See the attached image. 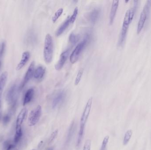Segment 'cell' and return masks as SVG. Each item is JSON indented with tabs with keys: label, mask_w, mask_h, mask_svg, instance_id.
Here are the masks:
<instances>
[{
	"label": "cell",
	"mask_w": 151,
	"mask_h": 150,
	"mask_svg": "<svg viewBox=\"0 0 151 150\" xmlns=\"http://www.w3.org/2000/svg\"><path fill=\"white\" fill-rule=\"evenodd\" d=\"M54 53V42L52 36L47 33L45 37L44 41L43 56L45 62L47 64L52 62Z\"/></svg>",
	"instance_id": "2"
},
{
	"label": "cell",
	"mask_w": 151,
	"mask_h": 150,
	"mask_svg": "<svg viewBox=\"0 0 151 150\" xmlns=\"http://www.w3.org/2000/svg\"><path fill=\"white\" fill-rule=\"evenodd\" d=\"M128 28L129 26L122 25V28L121 31L119 38V42H118V45L119 46L122 45L125 41Z\"/></svg>",
	"instance_id": "15"
},
{
	"label": "cell",
	"mask_w": 151,
	"mask_h": 150,
	"mask_svg": "<svg viewBox=\"0 0 151 150\" xmlns=\"http://www.w3.org/2000/svg\"><path fill=\"white\" fill-rule=\"evenodd\" d=\"M129 9V19H130V22H132V20L134 18V16L135 11L134 10V8H131V9Z\"/></svg>",
	"instance_id": "33"
},
{
	"label": "cell",
	"mask_w": 151,
	"mask_h": 150,
	"mask_svg": "<svg viewBox=\"0 0 151 150\" xmlns=\"http://www.w3.org/2000/svg\"><path fill=\"white\" fill-rule=\"evenodd\" d=\"M69 41L73 45H75L79 40V36L73 33H72L69 36Z\"/></svg>",
	"instance_id": "24"
},
{
	"label": "cell",
	"mask_w": 151,
	"mask_h": 150,
	"mask_svg": "<svg viewBox=\"0 0 151 150\" xmlns=\"http://www.w3.org/2000/svg\"><path fill=\"white\" fill-rule=\"evenodd\" d=\"M69 53H70V50L69 49L64 51L61 53L59 60L55 66V68L57 70H61L63 68L68 59Z\"/></svg>",
	"instance_id": "7"
},
{
	"label": "cell",
	"mask_w": 151,
	"mask_h": 150,
	"mask_svg": "<svg viewBox=\"0 0 151 150\" xmlns=\"http://www.w3.org/2000/svg\"><path fill=\"white\" fill-rule=\"evenodd\" d=\"M27 114V108H24L21 110L17 118L16 128L21 127V125L25 119Z\"/></svg>",
	"instance_id": "10"
},
{
	"label": "cell",
	"mask_w": 151,
	"mask_h": 150,
	"mask_svg": "<svg viewBox=\"0 0 151 150\" xmlns=\"http://www.w3.org/2000/svg\"><path fill=\"white\" fill-rule=\"evenodd\" d=\"M58 134V129H56L53 133L51 134L50 137L49 138V144H51L52 142L54 141V140L56 139Z\"/></svg>",
	"instance_id": "29"
},
{
	"label": "cell",
	"mask_w": 151,
	"mask_h": 150,
	"mask_svg": "<svg viewBox=\"0 0 151 150\" xmlns=\"http://www.w3.org/2000/svg\"><path fill=\"white\" fill-rule=\"evenodd\" d=\"M30 57V54L29 52L26 51V52L23 53L21 60L20 61L18 65L17 66V69H16L17 70H20L26 65V64L29 60Z\"/></svg>",
	"instance_id": "11"
},
{
	"label": "cell",
	"mask_w": 151,
	"mask_h": 150,
	"mask_svg": "<svg viewBox=\"0 0 151 150\" xmlns=\"http://www.w3.org/2000/svg\"><path fill=\"white\" fill-rule=\"evenodd\" d=\"M4 147L5 150H12L15 148V144L12 143L10 141H6L4 143Z\"/></svg>",
	"instance_id": "25"
},
{
	"label": "cell",
	"mask_w": 151,
	"mask_h": 150,
	"mask_svg": "<svg viewBox=\"0 0 151 150\" xmlns=\"http://www.w3.org/2000/svg\"><path fill=\"white\" fill-rule=\"evenodd\" d=\"M92 102H93V98L91 97L88 100L81 117V120H80V129L79 130L78 137L76 141V147L77 148L80 147L83 137L85 126L91 111Z\"/></svg>",
	"instance_id": "1"
},
{
	"label": "cell",
	"mask_w": 151,
	"mask_h": 150,
	"mask_svg": "<svg viewBox=\"0 0 151 150\" xmlns=\"http://www.w3.org/2000/svg\"><path fill=\"white\" fill-rule=\"evenodd\" d=\"M14 150H17V149H14Z\"/></svg>",
	"instance_id": "39"
},
{
	"label": "cell",
	"mask_w": 151,
	"mask_h": 150,
	"mask_svg": "<svg viewBox=\"0 0 151 150\" xmlns=\"http://www.w3.org/2000/svg\"><path fill=\"white\" fill-rule=\"evenodd\" d=\"M1 117V100H0V119Z\"/></svg>",
	"instance_id": "35"
},
{
	"label": "cell",
	"mask_w": 151,
	"mask_h": 150,
	"mask_svg": "<svg viewBox=\"0 0 151 150\" xmlns=\"http://www.w3.org/2000/svg\"><path fill=\"white\" fill-rule=\"evenodd\" d=\"M91 140L88 139L86 140L83 145V150H90L91 148Z\"/></svg>",
	"instance_id": "31"
},
{
	"label": "cell",
	"mask_w": 151,
	"mask_h": 150,
	"mask_svg": "<svg viewBox=\"0 0 151 150\" xmlns=\"http://www.w3.org/2000/svg\"><path fill=\"white\" fill-rule=\"evenodd\" d=\"M20 85L15 82L12 84L7 92L6 94V100L12 106V108H14L17 104L18 94L19 90Z\"/></svg>",
	"instance_id": "3"
},
{
	"label": "cell",
	"mask_w": 151,
	"mask_h": 150,
	"mask_svg": "<svg viewBox=\"0 0 151 150\" xmlns=\"http://www.w3.org/2000/svg\"><path fill=\"white\" fill-rule=\"evenodd\" d=\"M35 71V62L33 61L31 63V64L29 66L24 79L22 81V82L19 85V90H21L29 82V81L32 79L33 76H34V74Z\"/></svg>",
	"instance_id": "6"
},
{
	"label": "cell",
	"mask_w": 151,
	"mask_h": 150,
	"mask_svg": "<svg viewBox=\"0 0 151 150\" xmlns=\"http://www.w3.org/2000/svg\"><path fill=\"white\" fill-rule=\"evenodd\" d=\"M11 120V115L9 114L4 115L3 119V123L4 125H6L10 122Z\"/></svg>",
	"instance_id": "32"
},
{
	"label": "cell",
	"mask_w": 151,
	"mask_h": 150,
	"mask_svg": "<svg viewBox=\"0 0 151 150\" xmlns=\"http://www.w3.org/2000/svg\"><path fill=\"white\" fill-rule=\"evenodd\" d=\"M146 20V16L145 13L143 11H142L140 15V18H139V22H138V26L137 28V33L139 34L142 31L145 23Z\"/></svg>",
	"instance_id": "17"
},
{
	"label": "cell",
	"mask_w": 151,
	"mask_h": 150,
	"mask_svg": "<svg viewBox=\"0 0 151 150\" xmlns=\"http://www.w3.org/2000/svg\"><path fill=\"white\" fill-rule=\"evenodd\" d=\"M78 9L77 7L75 8L74 11H73V15H72L69 18V21H70V23H73L76 19V17H77V15H78Z\"/></svg>",
	"instance_id": "27"
},
{
	"label": "cell",
	"mask_w": 151,
	"mask_h": 150,
	"mask_svg": "<svg viewBox=\"0 0 151 150\" xmlns=\"http://www.w3.org/2000/svg\"><path fill=\"white\" fill-rule=\"evenodd\" d=\"M75 129V124L74 122H72L70 128H69V130H68V134H67V137H66V141H65V145H68V144L70 142L74 134V131Z\"/></svg>",
	"instance_id": "18"
},
{
	"label": "cell",
	"mask_w": 151,
	"mask_h": 150,
	"mask_svg": "<svg viewBox=\"0 0 151 150\" xmlns=\"http://www.w3.org/2000/svg\"><path fill=\"white\" fill-rule=\"evenodd\" d=\"M88 39V36H86L84 39L77 45L72 53L70 56V61L72 64H74L78 60L80 55L87 45Z\"/></svg>",
	"instance_id": "4"
},
{
	"label": "cell",
	"mask_w": 151,
	"mask_h": 150,
	"mask_svg": "<svg viewBox=\"0 0 151 150\" xmlns=\"http://www.w3.org/2000/svg\"><path fill=\"white\" fill-rule=\"evenodd\" d=\"M42 110L40 105H38L35 109L31 111L28 117V124L31 127L36 125L40 119Z\"/></svg>",
	"instance_id": "5"
},
{
	"label": "cell",
	"mask_w": 151,
	"mask_h": 150,
	"mask_svg": "<svg viewBox=\"0 0 151 150\" xmlns=\"http://www.w3.org/2000/svg\"><path fill=\"white\" fill-rule=\"evenodd\" d=\"M128 1H125V2H126V3H127L128 2Z\"/></svg>",
	"instance_id": "38"
},
{
	"label": "cell",
	"mask_w": 151,
	"mask_h": 150,
	"mask_svg": "<svg viewBox=\"0 0 151 150\" xmlns=\"http://www.w3.org/2000/svg\"><path fill=\"white\" fill-rule=\"evenodd\" d=\"M1 61H0V68H1Z\"/></svg>",
	"instance_id": "37"
},
{
	"label": "cell",
	"mask_w": 151,
	"mask_h": 150,
	"mask_svg": "<svg viewBox=\"0 0 151 150\" xmlns=\"http://www.w3.org/2000/svg\"><path fill=\"white\" fill-rule=\"evenodd\" d=\"M69 18H70V17L69 16V18H68L66 19V20L61 25V26L58 29L56 33V35L57 37L63 34L64 32L67 29V27L69 26L70 23V21H69Z\"/></svg>",
	"instance_id": "19"
},
{
	"label": "cell",
	"mask_w": 151,
	"mask_h": 150,
	"mask_svg": "<svg viewBox=\"0 0 151 150\" xmlns=\"http://www.w3.org/2000/svg\"><path fill=\"white\" fill-rule=\"evenodd\" d=\"M47 150H54V148L53 147H50V148H49Z\"/></svg>",
	"instance_id": "36"
},
{
	"label": "cell",
	"mask_w": 151,
	"mask_h": 150,
	"mask_svg": "<svg viewBox=\"0 0 151 150\" xmlns=\"http://www.w3.org/2000/svg\"><path fill=\"white\" fill-rule=\"evenodd\" d=\"M119 5V1H113L111 8L110 11V16H109V23L110 25H112L113 23Z\"/></svg>",
	"instance_id": "8"
},
{
	"label": "cell",
	"mask_w": 151,
	"mask_h": 150,
	"mask_svg": "<svg viewBox=\"0 0 151 150\" xmlns=\"http://www.w3.org/2000/svg\"><path fill=\"white\" fill-rule=\"evenodd\" d=\"M35 150V149H33V150Z\"/></svg>",
	"instance_id": "40"
},
{
	"label": "cell",
	"mask_w": 151,
	"mask_h": 150,
	"mask_svg": "<svg viewBox=\"0 0 151 150\" xmlns=\"http://www.w3.org/2000/svg\"><path fill=\"white\" fill-rule=\"evenodd\" d=\"M83 69H81L78 71L77 75H76V77L75 82H74V84L75 85H78L81 82L82 77L83 75Z\"/></svg>",
	"instance_id": "26"
},
{
	"label": "cell",
	"mask_w": 151,
	"mask_h": 150,
	"mask_svg": "<svg viewBox=\"0 0 151 150\" xmlns=\"http://www.w3.org/2000/svg\"><path fill=\"white\" fill-rule=\"evenodd\" d=\"M8 76V73L7 72H4L0 76V100H1L3 91L7 82Z\"/></svg>",
	"instance_id": "13"
},
{
	"label": "cell",
	"mask_w": 151,
	"mask_h": 150,
	"mask_svg": "<svg viewBox=\"0 0 151 150\" xmlns=\"http://www.w3.org/2000/svg\"><path fill=\"white\" fill-rule=\"evenodd\" d=\"M5 47H6V44L4 41H2L0 44V59L2 58L4 51H5Z\"/></svg>",
	"instance_id": "30"
},
{
	"label": "cell",
	"mask_w": 151,
	"mask_h": 150,
	"mask_svg": "<svg viewBox=\"0 0 151 150\" xmlns=\"http://www.w3.org/2000/svg\"><path fill=\"white\" fill-rule=\"evenodd\" d=\"M16 129V134L14 138V143L15 144H17L20 141L23 135L22 128H17Z\"/></svg>",
	"instance_id": "21"
},
{
	"label": "cell",
	"mask_w": 151,
	"mask_h": 150,
	"mask_svg": "<svg viewBox=\"0 0 151 150\" xmlns=\"http://www.w3.org/2000/svg\"><path fill=\"white\" fill-rule=\"evenodd\" d=\"M132 135H133V131L131 129H129L126 132L125 135H124V138H123V145L125 146L128 144L131 139Z\"/></svg>",
	"instance_id": "22"
},
{
	"label": "cell",
	"mask_w": 151,
	"mask_h": 150,
	"mask_svg": "<svg viewBox=\"0 0 151 150\" xmlns=\"http://www.w3.org/2000/svg\"><path fill=\"white\" fill-rule=\"evenodd\" d=\"M151 0H148L146 1L144 7L143 11L145 13L146 16V20H149L150 16L151 11Z\"/></svg>",
	"instance_id": "20"
},
{
	"label": "cell",
	"mask_w": 151,
	"mask_h": 150,
	"mask_svg": "<svg viewBox=\"0 0 151 150\" xmlns=\"http://www.w3.org/2000/svg\"><path fill=\"white\" fill-rule=\"evenodd\" d=\"M63 11L64 10L63 8H60V9H58L56 11L55 13L54 14L52 18V21H53V23H55L57 21L58 18L60 17V16L63 14Z\"/></svg>",
	"instance_id": "23"
},
{
	"label": "cell",
	"mask_w": 151,
	"mask_h": 150,
	"mask_svg": "<svg viewBox=\"0 0 151 150\" xmlns=\"http://www.w3.org/2000/svg\"><path fill=\"white\" fill-rule=\"evenodd\" d=\"M34 90L33 88H31L27 90V91L25 93L24 97V100H23V105L25 106L30 103L34 95Z\"/></svg>",
	"instance_id": "14"
},
{
	"label": "cell",
	"mask_w": 151,
	"mask_h": 150,
	"mask_svg": "<svg viewBox=\"0 0 151 150\" xmlns=\"http://www.w3.org/2000/svg\"><path fill=\"white\" fill-rule=\"evenodd\" d=\"M109 140V136H106L104 138V140H103L100 150H106V147H107V144H108Z\"/></svg>",
	"instance_id": "28"
},
{
	"label": "cell",
	"mask_w": 151,
	"mask_h": 150,
	"mask_svg": "<svg viewBox=\"0 0 151 150\" xmlns=\"http://www.w3.org/2000/svg\"><path fill=\"white\" fill-rule=\"evenodd\" d=\"M100 15V10L99 9H95L91 11L89 14V19L91 23L95 24L98 21Z\"/></svg>",
	"instance_id": "12"
},
{
	"label": "cell",
	"mask_w": 151,
	"mask_h": 150,
	"mask_svg": "<svg viewBox=\"0 0 151 150\" xmlns=\"http://www.w3.org/2000/svg\"><path fill=\"white\" fill-rule=\"evenodd\" d=\"M139 1H136V0H135V1H134V6L133 7L134 8V10L135 11H136L137 9V7L138 6V4H139Z\"/></svg>",
	"instance_id": "34"
},
{
	"label": "cell",
	"mask_w": 151,
	"mask_h": 150,
	"mask_svg": "<svg viewBox=\"0 0 151 150\" xmlns=\"http://www.w3.org/2000/svg\"><path fill=\"white\" fill-rule=\"evenodd\" d=\"M66 97V93L65 91L59 92L54 98L52 102V108H55L63 102Z\"/></svg>",
	"instance_id": "9"
},
{
	"label": "cell",
	"mask_w": 151,
	"mask_h": 150,
	"mask_svg": "<svg viewBox=\"0 0 151 150\" xmlns=\"http://www.w3.org/2000/svg\"><path fill=\"white\" fill-rule=\"evenodd\" d=\"M45 74V69L41 66L37 67L35 70L34 77L37 80H41L43 78Z\"/></svg>",
	"instance_id": "16"
}]
</instances>
